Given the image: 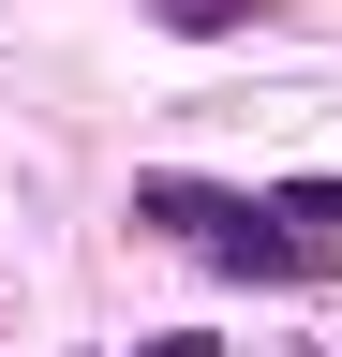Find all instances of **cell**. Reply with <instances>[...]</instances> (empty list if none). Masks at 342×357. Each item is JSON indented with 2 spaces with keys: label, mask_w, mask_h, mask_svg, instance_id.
Segmentation results:
<instances>
[{
  "label": "cell",
  "mask_w": 342,
  "mask_h": 357,
  "mask_svg": "<svg viewBox=\"0 0 342 357\" xmlns=\"http://www.w3.org/2000/svg\"><path fill=\"white\" fill-rule=\"evenodd\" d=\"M149 15L179 30V45H224V30H253V0H149Z\"/></svg>",
  "instance_id": "cell-1"
}]
</instances>
